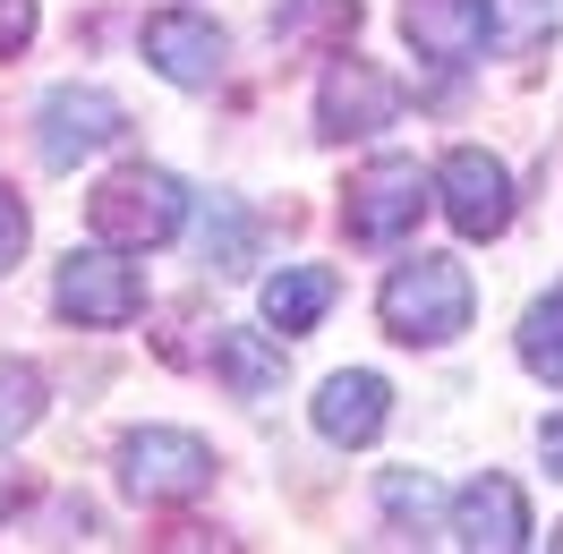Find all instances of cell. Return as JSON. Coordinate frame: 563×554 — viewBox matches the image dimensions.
Masks as SVG:
<instances>
[{"instance_id":"obj_22","label":"cell","mask_w":563,"mask_h":554,"mask_svg":"<svg viewBox=\"0 0 563 554\" xmlns=\"http://www.w3.org/2000/svg\"><path fill=\"white\" fill-rule=\"evenodd\" d=\"M538 444H547V469L563 478V418H547V435H538Z\"/></svg>"},{"instance_id":"obj_18","label":"cell","mask_w":563,"mask_h":554,"mask_svg":"<svg viewBox=\"0 0 563 554\" xmlns=\"http://www.w3.org/2000/svg\"><path fill=\"white\" fill-rule=\"evenodd\" d=\"M35 418H43V376L26 358H0V444H18Z\"/></svg>"},{"instance_id":"obj_13","label":"cell","mask_w":563,"mask_h":554,"mask_svg":"<svg viewBox=\"0 0 563 554\" xmlns=\"http://www.w3.org/2000/svg\"><path fill=\"white\" fill-rule=\"evenodd\" d=\"M213 376L231 384V401H265L282 384V350L265 333H240V324H222L213 333Z\"/></svg>"},{"instance_id":"obj_21","label":"cell","mask_w":563,"mask_h":554,"mask_svg":"<svg viewBox=\"0 0 563 554\" xmlns=\"http://www.w3.org/2000/svg\"><path fill=\"white\" fill-rule=\"evenodd\" d=\"M18 256H26V206H18L9 188H0V274H9Z\"/></svg>"},{"instance_id":"obj_10","label":"cell","mask_w":563,"mask_h":554,"mask_svg":"<svg viewBox=\"0 0 563 554\" xmlns=\"http://www.w3.org/2000/svg\"><path fill=\"white\" fill-rule=\"evenodd\" d=\"M453 546L470 554H512L529 546V503H521V486L512 478H470L453 495Z\"/></svg>"},{"instance_id":"obj_3","label":"cell","mask_w":563,"mask_h":554,"mask_svg":"<svg viewBox=\"0 0 563 554\" xmlns=\"http://www.w3.org/2000/svg\"><path fill=\"white\" fill-rule=\"evenodd\" d=\"M120 486H129L137 503H179V495L213 486V452L197 444V435H179V426H137V435L120 444Z\"/></svg>"},{"instance_id":"obj_17","label":"cell","mask_w":563,"mask_h":554,"mask_svg":"<svg viewBox=\"0 0 563 554\" xmlns=\"http://www.w3.org/2000/svg\"><path fill=\"white\" fill-rule=\"evenodd\" d=\"M521 367L538 384H563V281L521 315Z\"/></svg>"},{"instance_id":"obj_15","label":"cell","mask_w":563,"mask_h":554,"mask_svg":"<svg viewBox=\"0 0 563 554\" xmlns=\"http://www.w3.org/2000/svg\"><path fill=\"white\" fill-rule=\"evenodd\" d=\"M247 247H256V222H247L231 197H206V222H197V256H206L213 274H240Z\"/></svg>"},{"instance_id":"obj_20","label":"cell","mask_w":563,"mask_h":554,"mask_svg":"<svg viewBox=\"0 0 563 554\" xmlns=\"http://www.w3.org/2000/svg\"><path fill=\"white\" fill-rule=\"evenodd\" d=\"M35 43V0H0V69Z\"/></svg>"},{"instance_id":"obj_4","label":"cell","mask_w":563,"mask_h":554,"mask_svg":"<svg viewBox=\"0 0 563 554\" xmlns=\"http://www.w3.org/2000/svg\"><path fill=\"white\" fill-rule=\"evenodd\" d=\"M120 129H129V111L111 103L103 86H52L35 111V145L52 171H69V163H86V154H103V145H120Z\"/></svg>"},{"instance_id":"obj_19","label":"cell","mask_w":563,"mask_h":554,"mask_svg":"<svg viewBox=\"0 0 563 554\" xmlns=\"http://www.w3.org/2000/svg\"><path fill=\"white\" fill-rule=\"evenodd\" d=\"M385 512L393 520H427V512H435V486L410 478V469H385Z\"/></svg>"},{"instance_id":"obj_14","label":"cell","mask_w":563,"mask_h":554,"mask_svg":"<svg viewBox=\"0 0 563 554\" xmlns=\"http://www.w3.org/2000/svg\"><path fill=\"white\" fill-rule=\"evenodd\" d=\"M324 308H333V274L324 265H282L265 281V324H282V333H308Z\"/></svg>"},{"instance_id":"obj_16","label":"cell","mask_w":563,"mask_h":554,"mask_svg":"<svg viewBox=\"0 0 563 554\" xmlns=\"http://www.w3.org/2000/svg\"><path fill=\"white\" fill-rule=\"evenodd\" d=\"M274 35L282 43H351L358 35V0H282Z\"/></svg>"},{"instance_id":"obj_6","label":"cell","mask_w":563,"mask_h":554,"mask_svg":"<svg viewBox=\"0 0 563 554\" xmlns=\"http://www.w3.org/2000/svg\"><path fill=\"white\" fill-rule=\"evenodd\" d=\"M427 188H435V179H427L410 154H376V163L351 179V240H367V247L401 240L427 213Z\"/></svg>"},{"instance_id":"obj_5","label":"cell","mask_w":563,"mask_h":554,"mask_svg":"<svg viewBox=\"0 0 563 554\" xmlns=\"http://www.w3.org/2000/svg\"><path fill=\"white\" fill-rule=\"evenodd\" d=\"M52 299H60V315L111 333V324H137L145 315V281H137V265H120V247H77L60 265V281H52Z\"/></svg>"},{"instance_id":"obj_11","label":"cell","mask_w":563,"mask_h":554,"mask_svg":"<svg viewBox=\"0 0 563 554\" xmlns=\"http://www.w3.org/2000/svg\"><path fill=\"white\" fill-rule=\"evenodd\" d=\"M487 26H495V0H401V35L419 43L427 60H478L487 52Z\"/></svg>"},{"instance_id":"obj_8","label":"cell","mask_w":563,"mask_h":554,"mask_svg":"<svg viewBox=\"0 0 563 554\" xmlns=\"http://www.w3.org/2000/svg\"><path fill=\"white\" fill-rule=\"evenodd\" d=\"M393 111H401V86L385 69H367V60H333L317 86V137H376L393 129Z\"/></svg>"},{"instance_id":"obj_12","label":"cell","mask_w":563,"mask_h":554,"mask_svg":"<svg viewBox=\"0 0 563 554\" xmlns=\"http://www.w3.org/2000/svg\"><path fill=\"white\" fill-rule=\"evenodd\" d=\"M385 376H367V367H351V376H324V392H317V435L324 444H376L385 435Z\"/></svg>"},{"instance_id":"obj_2","label":"cell","mask_w":563,"mask_h":554,"mask_svg":"<svg viewBox=\"0 0 563 554\" xmlns=\"http://www.w3.org/2000/svg\"><path fill=\"white\" fill-rule=\"evenodd\" d=\"M179 213H188V197H179L172 171H111L95 197H86V222H95V240L120 247V256H145V247H163L179 231Z\"/></svg>"},{"instance_id":"obj_23","label":"cell","mask_w":563,"mask_h":554,"mask_svg":"<svg viewBox=\"0 0 563 554\" xmlns=\"http://www.w3.org/2000/svg\"><path fill=\"white\" fill-rule=\"evenodd\" d=\"M555 546H563V529H555Z\"/></svg>"},{"instance_id":"obj_9","label":"cell","mask_w":563,"mask_h":554,"mask_svg":"<svg viewBox=\"0 0 563 554\" xmlns=\"http://www.w3.org/2000/svg\"><path fill=\"white\" fill-rule=\"evenodd\" d=\"M145 60L172 77V86H213L222 60H231V43L197 9H163V18H145Z\"/></svg>"},{"instance_id":"obj_1","label":"cell","mask_w":563,"mask_h":554,"mask_svg":"<svg viewBox=\"0 0 563 554\" xmlns=\"http://www.w3.org/2000/svg\"><path fill=\"white\" fill-rule=\"evenodd\" d=\"M470 274H461L453 256H410V265H393L385 281V299H376V315H385V333L393 342H410V350H435V342H461L470 333Z\"/></svg>"},{"instance_id":"obj_7","label":"cell","mask_w":563,"mask_h":554,"mask_svg":"<svg viewBox=\"0 0 563 554\" xmlns=\"http://www.w3.org/2000/svg\"><path fill=\"white\" fill-rule=\"evenodd\" d=\"M435 197H444V213H453L461 240H495V231L512 222V179H504V163L478 154V145H453V154H444Z\"/></svg>"}]
</instances>
